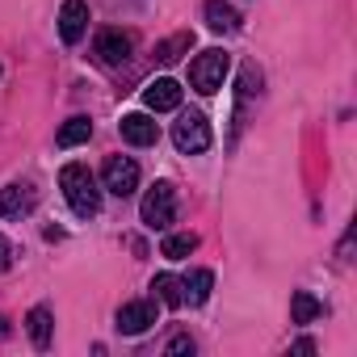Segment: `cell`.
<instances>
[{
    "instance_id": "4",
    "label": "cell",
    "mask_w": 357,
    "mask_h": 357,
    "mask_svg": "<svg viewBox=\"0 0 357 357\" xmlns=\"http://www.w3.org/2000/svg\"><path fill=\"white\" fill-rule=\"evenodd\" d=\"M227 68H231V59H227L223 51H202V55L190 63V84H194L202 97H211V93H219V89H223Z\"/></svg>"
},
{
    "instance_id": "9",
    "label": "cell",
    "mask_w": 357,
    "mask_h": 357,
    "mask_svg": "<svg viewBox=\"0 0 357 357\" xmlns=\"http://www.w3.org/2000/svg\"><path fill=\"white\" fill-rule=\"evenodd\" d=\"M143 105H147L151 114H164V109H176V105H181V84H176V80H168V76H160V80H151V84L143 89Z\"/></svg>"
},
{
    "instance_id": "13",
    "label": "cell",
    "mask_w": 357,
    "mask_h": 357,
    "mask_svg": "<svg viewBox=\"0 0 357 357\" xmlns=\"http://www.w3.org/2000/svg\"><path fill=\"white\" fill-rule=\"evenodd\" d=\"M206 26L215 34H231L240 26V17H236V9L227 5V0H206Z\"/></svg>"
},
{
    "instance_id": "1",
    "label": "cell",
    "mask_w": 357,
    "mask_h": 357,
    "mask_svg": "<svg viewBox=\"0 0 357 357\" xmlns=\"http://www.w3.org/2000/svg\"><path fill=\"white\" fill-rule=\"evenodd\" d=\"M59 190L68 198V206L80 215V219H93L101 211V190H97V176L84 168V164H63L59 172Z\"/></svg>"
},
{
    "instance_id": "22",
    "label": "cell",
    "mask_w": 357,
    "mask_h": 357,
    "mask_svg": "<svg viewBox=\"0 0 357 357\" xmlns=\"http://www.w3.org/2000/svg\"><path fill=\"white\" fill-rule=\"evenodd\" d=\"M5 332H9V319H5V315H0V336H5Z\"/></svg>"
},
{
    "instance_id": "18",
    "label": "cell",
    "mask_w": 357,
    "mask_h": 357,
    "mask_svg": "<svg viewBox=\"0 0 357 357\" xmlns=\"http://www.w3.org/2000/svg\"><path fill=\"white\" fill-rule=\"evenodd\" d=\"M89 135H93V122H89V118H68V122L59 126L55 143H59V147H76V143H84Z\"/></svg>"
},
{
    "instance_id": "21",
    "label": "cell",
    "mask_w": 357,
    "mask_h": 357,
    "mask_svg": "<svg viewBox=\"0 0 357 357\" xmlns=\"http://www.w3.org/2000/svg\"><path fill=\"white\" fill-rule=\"evenodd\" d=\"M9 265H13V244L0 236V269H9Z\"/></svg>"
},
{
    "instance_id": "6",
    "label": "cell",
    "mask_w": 357,
    "mask_h": 357,
    "mask_svg": "<svg viewBox=\"0 0 357 357\" xmlns=\"http://www.w3.org/2000/svg\"><path fill=\"white\" fill-rule=\"evenodd\" d=\"M130 47H135V43H130V34H126V30H101L93 51H97V59H101L105 68H122V63H126V55H130Z\"/></svg>"
},
{
    "instance_id": "19",
    "label": "cell",
    "mask_w": 357,
    "mask_h": 357,
    "mask_svg": "<svg viewBox=\"0 0 357 357\" xmlns=\"http://www.w3.org/2000/svg\"><path fill=\"white\" fill-rule=\"evenodd\" d=\"M190 47H194V34H176V38H168V43L155 47V59L172 63V59H181V51H190Z\"/></svg>"
},
{
    "instance_id": "7",
    "label": "cell",
    "mask_w": 357,
    "mask_h": 357,
    "mask_svg": "<svg viewBox=\"0 0 357 357\" xmlns=\"http://www.w3.org/2000/svg\"><path fill=\"white\" fill-rule=\"evenodd\" d=\"M151 324H155V303H147V298H135L118 311V332L122 336H143Z\"/></svg>"
},
{
    "instance_id": "14",
    "label": "cell",
    "mask_w": 357,
    "mask_h": 357,
    "mask_svg": "<svg viewBox=\"0 0 357 357\" xmlns=\"http://www.w3.org/2000/svg\"><path fill=\"white\" fill-rule=\"evenodd\" d=\"M26 328H30V340H34L38 349H47V344H51V332H55V319H51L47 307H34V311L26 315Z\"/></svg>"
},
{
    "instance_id": "16",
    "label": "cell",
    "mask_w": 357,
    "mask_h": 357,
    "mask_svg": "<svg viewBox=\"0 0 357 357\" xmlns=\"http://www.w3.org/2000/svg\"><path fill=\"white\" fill-rule=\"evenodd\" d=\"M194 248H198V236H194V231H176V236H168V240L160 244V252H164L168 261H185Z\"/></svg>"
},
{
    "instance_id": "17",
    "label": "cell",
    "mask_w": 357,
    "mask_h": 357,
    "mask_svg": "<svg viewBox=\"0 0 357 357\" xmlns=\"http://www.w3.org/2000/svg\"><path fill=\"white\" fill-rule=\"evenodd\" d=\"M151 290H155V298L168 303V307H181V303H185V294H181V278H172V273H155Z\"/></svg>"
},
{
    "instance_id": "8",
    "label": "cell",
    "mask_w": 357,
    "mask_h": 357,
    "mask_svg": "<svg viewBox=\"0 0 357 357\" xmlns=\"http://www.w3.org/2000/svg\"><path fill=\"white\" fill-rule=\"evenodd\" d=\"M89 30V5L84 0H63V9H59V38L68 47H76Z\"/></svg>"
},
{
    "instance_id": "15",
    "label": "cell",
    "mask_w": 357,
    "mask_h": 357,
    "mask_svg": "<svg viewBox=\"0 0 357 357\" xmlns=\"http://www.w3.org/2000/svg\"><path fill=\"white\" fill-rule=\"evenodd\" d=\"M315 315H324L319 298L307 294V290H294V298H290V319H294V324H311Z\"/></svg>"
},
{
    "instance_id": "3",
    "label": "cell",
    "mask_w": 357,
    "mask_h": 357,
    "mask_svg": "<svg viewBox=\"0 0 357 357\" xmlns=\"http://www.w3.org/2000/svg\"><path fill=\"white\" fill-rule=\"evenodd\" d=\"M172 143H176V151H181V155L206 151L211 147V122H206V114H198V109L181 114V118L172 122Z\"/></svg>"
},
{
    "instance_id": "11",
    "label": "cell",
    "mask_w": 357,
    "mask_h": 357,
    "mask_svg": "<svg viewBox=\"0 0 357 357\" xmlns=\"http://www.w3.org/2000/svg\"><path fill=\"white\" fill-rule=\"evenodd\" d=\"M122 139L135 143V147H151V143L160 139V126H155L147 114H126V118H122Z\"/></svg>"
},
{
    "instance_id": "12",
    "label": "cell",
    "mask_w": 357,
    "mask_h": 357,
    "mask_svg": "<svg viewBox=\"0 0 357 357\" xmlns=\"http://www.w3.org/2000/svg\"><path fill=\"white\" fill-rule=\"evenodd\" d=\"M211 286H215V273H211V269H194V273L181 282V294H185L190 307H202V303L211 298Z\"/></svg>"
},
{
    "instance_id": "2",
    "label": "cell",
    "mask_w": 357,
    "mask_h": 357,
    "mask_svg": "<svg viewBox=\"0 0 357 357\" xmlns=\"http://www.w3.org/2000/svg\"><path fill=\"white\" fill-rule=\"evenodd\" d=\"M139 215H143V223H147L151 231H168L172 219H176V190H172L168 181H155V185L147 190Z\"/></svg>"
},
{
    "instance_id": "10",
    "label": "cell",
    "mask_w": 357,
    "mask_h": 357,
    "mask_svg": "<svg viewBox=\"0 0 357 357\" xmlns=\"http://www.w3.org/2000/svg\"><path fill=\"white\" fill-rule=\"evenodd\" d=\"M34 202H38L34 185H5L0 190V219H22L34 211Z\"/></svg>"
},
{
    "instance_id": "20",
    "label": "cell",
    "mask_w": 357,
    "mask_h": 357,
    "mask_svg": "<svg viewBox=\"0 0 357 357\" xmlns=\"http://www.w3.org/2000/svg\"><path fill=\"white\" fill-rule=\"evenodd\" d=\"M185 353H194V340H190V336L168 340V357H185Z\"/></svg>"
},
{
    "instance_id": "5",
    "label": "cell",
    "mask_w": 357,
    "mask_h": 357,
    "mask_svg": "<svg viewBox=\"0 0 357 357\" xmlns=\"http://www.w3.org/2000/svg\"><path fill=\"white\" fill-rule=\"evenodd\" d=\"M101 190H109L114 198H130L139 190V164L130 155H109L101 168Z\"/></svg>"
}]
</instances>
